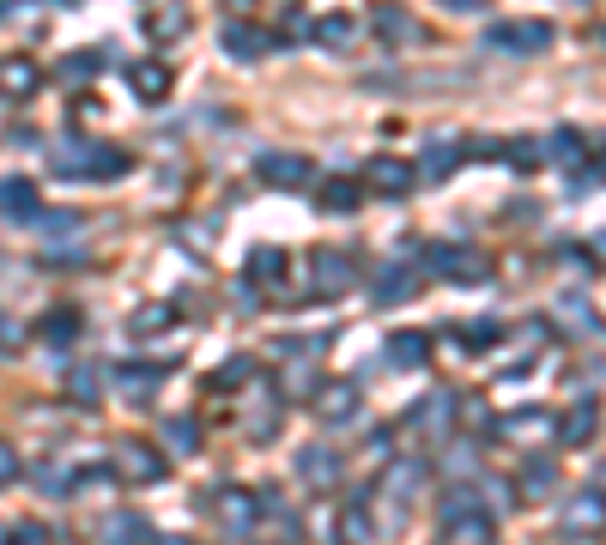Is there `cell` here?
Returning <instances> with one entry per match:
<instances>
[{
	"label": "cell",
	"mask_w": 606,
	"mask_h": 545,
	"mask_svg": "<svg viewBox=\"0 0 606 545\" xmlns=\"http://www.w3.org/2000/svg\"><path fill=\"white\" fill-rule=\"evenodd\" d=\"M497 334H504V327H497V322H473V327H467V340H473V345H467V352H479V345H491V340H497Z\"/></svg>",
	"instance_id": "ee69618b"
},
{
	"label": "cell",
	"mask_w": 606,
	"mask_h": 545,
	"mask_svg": "<svg viewBox=\"0 0 606 545\" xmlns=\"http://www.w3.org/2000/svg\"><path fill=\"white\" fill-rule=\"evenodd\" d=\"M412 291H419V273H412L406 261H394V267L376 273V303H383V309H388V303H406Z\"/></svg>",
	"instance_id": "e0dca14e"
},
{
	"label": "cell",
	"mask_w": 606,
	"mask_h": 545,
	"mask_svg": "<svg viewBox=\"0 0 606 545\" xmlns=\"http://www.w3.org/2000/svg\"><path fill=\"white\" fill-rule=\"evenodd\" d=\"M206 509L219 515V527H224V540H242L249 527H255V515H261V503L249 497V491H224V497H206Z\"/></svg>",
	"instance_id": "52a82bcc"
},
{
	"label": "cell",
	"mask_w": 606,
	"mask_h": 545,
	"mask_svg": "<svg viewBox=\"0 0 606 545\" xmlns=\"http://www.w3.org/2000/svg\"><path fill=\"white\" fill-rule=\"evenodd\" d=\"M298 479L309 484V491H334L340 484V448H327V443H309V448H298Z\"/></svg>",
	"instance_id": "8992f818"
},
{
	"label": "cell",
	"mask_w": 606,
	"mask_h": 545,
	"mask_svg": "<svg viewBox=\"0 0 606 545\" xmlns=\"http://www.w3.org/2000/svg\"><path fill=\"white\" fill-rule=\"evenodd\" d=\"M0 219H37V182L24 176L0 182Z\"/></svg>",
	"instance_id": "9a60e30c"
},
{
	"label": "cell",
	"mask_w": 606,
	"mask_h": 545,
	"mask_svg": "<svg viewBox=\"0 0 606 545\" xmlns=\"http://www.w3.org/2000/svg\"><path fill=\"white\" fill-rule=\"evenodd\" d=\"M170 322H176V309H170V303H146V309L128 315V334H134V340H152V334H164Z\"/></svg>",
	"instance_id": "83f0119b"
},
{
	"label": "cell",
	"mask_w": 606,
	"mask_h": 545,
	"mask_svg": "<svg viewBox=\"0 0 606 545\" xmlns=\"http://www.w3.org/2000/svg\"><path fill=\"white\" fill-rule=\"evenodd\" d=\"M158 382H164V363H121V370H116L121 400H134V406L152 400V394H158Z\"/></svg>",
	"instance_id": "30bf717a"
},
{
	"label": "cell",
	"mask_w": 606,
	"mask_h": 545,
	"mask_svg": "<svg viewBox=\"0 0 606 545\" xmlns=\"http://www.w3.org/2000/svg\"><path fill=\"white\" fill-rule=\"evenodd\" d=\"M0 91H6L13 103L37 98V91H43V67L31 55H6V61H0Z\"/></svg>",
	"instance_id": "9c48e42d"
},
{
	"label": "cell",
	"mask_w": 606,
	"mask_h": 545,
	"mask_svg": "<svg viewBox=\"0 0 606 545\" xmlns=\"http://www.w3.org/2000/svg\"><path fill=\"white\" fill-rule=\"evenodd\" d=\"M249 279H255V285H273V279H285V249H273V242H261V249H249Z\"/></svg>",
	"instance_id": "f1b7e54d"
},
{
	"label": "cell",
	"mask_w": 606,
	"mask_h": 545,
	"mask_svg": "<svg viewBox=\"0 0 606 545\" xmlns=\"http://www.w3.org/2000/svg\"><path fill=\"white\" fill-rule=\"evenodd\" d=\"M588 437H594V400H582L576 412L558 418V443H564V448H582Z\"/></svg>",
	"instance_id": "484cf974"
},
{
	"label": "cell",
	"mask_w": 606,
	"mask_h": 545,
	"mask_svg": "<svg viewBox=\"0 0 606 545\" xmlns=\"http://www.w3.org/2000/svg\"><path fill=\"white\" fill-rule=\"evenodd\" d=\"M437 6H443V13H485L491 0H437Z\"/></svg>",
	"instance_id": "7dc6e473"
},
{
	"label": "cell",
	"mask_w": 606,
	"mask_h": 545,
	"mask_svg": "<svg viewBox=\"0 0 606 545\" xmlns=\"http://www.w3.org/2000/svg\"><path fill=\"white\" fill-rule=\"evenodd\" d=\"M370 24H376V37H388V42H412V37H419V24L406 19V6H394V0H388V6H376V13H370Z\"/></svg>",
	"instance_id": "cb8c5ba5"
},
{
	"label": "cell",
	"mask_w": 606,
	"mask_h": 545,
	"mask_svg": "<svg viewBox=\"0 0 606 545\" xmlns=\"http://www.w3.org/2000/svg\"><path fill=\"white\" fill-rule=\"evenodd\" d=\"M255 170H261L273 188H303V182L316 176V164L303 158V152H261V158H255Z\"/></svg>",
	"instance_id": "ba28073f"
},
{
	"label": "cell",
	"mask_w": 606,
	"mask_h": 545,
	"mask_svg": "<svg viewBox=\"0 0 606 545\" xmlns=\"http://www.w3.org/2000/svg\"><path fill=\"white\" fill-rule=\"evenodd\" d=\"M116 473L128 484H158L164 473H170V461H164L152 443H140V437H121L116 443Z\"/></svg>",
	"instance_id": "277c9868"
},
{
	"label": "cell",
	"mask_w": 606,
	"mask_h": 545,
	"mask_svg": "<svg viewBox=\"0 0 606 545\" xmlns=\"http://www.w3.org/2000/svg\"><path fill=\"white\" fill-rule=\"evenodd\" d=\"M364 182H370L376 194H406V188H412V164H401V158H376L370 170H364Z\"/></svg>",
	"instance_id": "ac0fdd59"
},
{
	"label": "cell",
	"mask_w": 606,
	"mask_h": 545,
	"mask_svg": "<svg viewBox=\"0 0 606 545\" xmlns=\"http://www.w3.org/2000/svg\"><path fill=\"white\" fill-rule=\"evenodd\" d=\"M279 400H285V394H273V388H261V394H255L249 418H242V430H249L255 443H273V437H279Z\"/></svg>",
	"instance_id": "5bb4252c"
},
{
	"label": "cell",
	"mask_w": 606,
	"mask_h": 545,
	"mask_svg": "<svg viewBox=\"0 0 606 545\" xmlns=\"http://www.w3.org/2000/svg\"><path fill=\"white\" fill-rule=\"evenodd\" d=\"M231 6H249V0H231Z\"/></svg>",
	"instance_id": "c3c4849f"
},
{
	"label": "cell",
	"mask_w": 606,
	"mask_h": 545,
	"mask_svg": "<svg viewBox=\"0 0 606 545\" xmlns=\"http://www.w3.org/2000/svg\"><path fill=\"white\" fill-rule=\"evenodd\" d=\"M291 394H298V400L316 394V363H309V358H298L291 370H285V400H291Z\"/></svg>",
	"instance_id": "8d00e7d4"
},
{
	"label": "cell",
	"mask_w": 606,
	"mask_h": 545,
	"mask_svg": "<svg viewBox=\"0 0 606 545\" xmlns=\"http://www.w3.org/2000/svg\"><path fill=\"white\" fill-rule=\"evenodd\" d=\"M424 358H431V340H424V334H412V327L388 340V370H419Z\"/></svg>",
	"instance_id": "44dd1931"
},
{
	"label": "cell",
	"mask_w": 606,
	"mask_h": 545,
	"mask_svg": "<svg viewBox=\"0 0 606 545\" xmlns=\"http://www.w3.org/2000/svg\"><path fill=\"white\" fill-rule=\"evenodd\" d=\"M98 533H103V540H158V527L146 522V515H134V509H121V515H103Z\"/></svg>",
	"instance_id": "7402d4cb"
},
{
	"label": "cell",
	"mask_w": 606,
	"mask_h": 545,
	"mask_svg": "<svg viewBox=\"0 0 606 545\" xmlns=\"http://www.w3.org/2000/svg\"><path fill=\"white\" fill-rule=\"evenodd\" d=\"M37 340H43V345H55V352H67V345L80 340V309H55V315H43Z\"/></svg>",
	"instance_id": "603a6c76"
},
{
	"label": "cell",
	"mask_w": 606,
	"mask_h": 545,
	"mask_svg": "<svg viewBox=\"0 0 606 545\" xmlns=\"http://www.w3.org/2000/svg\"><path fill=\"white\" fill-rule=\"evenodd\" d=\"M219 42H224V55H231V61H261L267 49H273V37H261L255 24H237V19L219 31Z\"/></svg>",
	"instance_id": "4fadbf2b"
},
{
	"label": "cell",
	"mask_w": 606,
	"mask_h": 545,
	"mask_svg": "<svg viewBox=\"0 0 606 545\" xmlns=\"http://www.w3.org/2000/svg\"><path fill=\"white\" fill-rule=\"evenodd\" d=\"M424 273H437V279H485V249H467V242H431L424 249Z\"/></svg>",
	"instance_id": "3957f363"
},
{
	"label": "cell",
	"mask_w": 606,
	"mask_h": 545,
	"mask_svg": "<svg viewBox=\"0 0 606 545\" xmlns=\"http://www.w3.org/2000/svg\"><path fill=\"white\" fill-rule=\"evenodd\" d=\"M364 194H358V182H327L322 188V212H358Z\"/></svg>",
	"instance_id": "d6a6232c"
},
{
	"label": "cell",
	"mask_w": 606,
	"mask_h": 545,
	"mask_svg": "<svg viewBox=\"0 0 606 545\" xmlns=\"http://www.w3.org/2000/svg\"><path fill=\"white\" fill-rule=\"evenodd\" d=\"M309 297H346L352 279H358V261L340 255V249H316V261H309Z\"/></svg>",
	"instance_id": "5b68a950"
},
{
	"label": "cell",
	"mask_w": 606,
	"mask_h": 545,
	"mask_svg": "<svg viewBox=\"0 0 606 545\" xmlns=\"http://www.w3.org/2000/svg\"><path fill=\"white\" fill-rule=\"evenodd\" d=\"M443 533H449V540H467V545H473V540H491V533H497V522L485 515V497H479V503L461 509L455 522H443Z\"/></svg>",
	"instance_id": "d6986e66"
},
{
	"label": "cell",
	"mask_w": 606,
	"mask_h": 545,
	"mask_svg": "<svg viewBox=\"0 0 606 545\" xmlns=\"http://www.w3.org/2000/svg\"><path fill=\"white\" fill-rule=\"evenodd\" d=\"M334 527H340V540H376V522L364 515V503H346Z\"/></svg>",
	"instance_id": "836d02e7"
},
{
	"label": "cell",
	"mask_w": 606,
	"mask_h": 545,
	"mask_svg": "<svg viewBox=\"0 0 606 545\" xmlns=\"http://www.w3.org/2000/svg\"><path fill=\"white\" fill-rule=\"evenodd\" d=\"M552 484H558V461H552V455H527L522 461V491L527 497H545Z\"/></svg>",
	"instance_id": "4316f807"
},
{
	"label": "cell",
	"mask_w": 606,
	"mask_h": 545,
	"mask_svg": "<svg viewBox=\"0 0 606 545\" xmlns=\"http://www.w3.org/2000/svg\"><path fill=\"white\" fill-rule=\"evenodd\" d=\"M497 158H509V164H516V170H540V146H534V140H509L504 146V152H497Z\"/></svg>",
	"instance_id": "74e56055"
},
{
	"label": "cell",
	"mask_w": 606,
	"mask_h": 545,
	"mask_svg": "<svg viewBox=\"0 0 606 545\" xmlns=\"http://www.w3.org/2000/svg\"><path fill=\"white\" fill-rule=\"evenodd\" d=\"M303 31H309V19H303V13H291V6H285V24H279V37L291 42V37H303Z\"/></svg>",
	"instance_id": "bcb514c9"
},
{
	"label": "cell",
	"mask_w": 606,
	"mask_h": 545,
	"mask_svg": "<svg viewBox=\"0 0 606 545\" xmlns=\"http://www.w3.org/2000/svg\"><path fill=\"white\" fill-rule=\"evenodd\" d=\"M98 388H103V376L91 370V363H80V370L67 376V394H73L80 406H98Z\"/></svg>",
	"instance_id": "d590c367"
},
{
	"label": "cell",
	"mask_w": 606,
	"mask_h": 545,
	"mask_svg": "<svg viewBox=\"0 0 606 545\" xmlns=\"http://www.w3.org/2000/svg\"><path fill=\"white\" fill-rule=\"evenodd\" d=\"M473 503H479V497H473L467 484H455L449 497H437V522H455V515H461V509H473Z\"/></svg>",
	"instance_id": "f35d334b"
},
{
	"label": "cell",
	"mask_w": 606,
	"mask_h": 545,
	"mask_svg": "<svg viewBox=\"0 0 606 545\" xmlns=\"http://www.w3.org/2000/svg\"><path fill=\"white\" fill-rule=\"evenodd\" d=\"M455 164H461V140H455V134H443V140L424 146V158H419V170H412V176H424V182H449V176H455Z\"/></svg>",
	"instance_id": "8fae6325"
},
{
	"label": "cell",
	"mask_w": 606,
	"mask_h": 545,
	"mask_svg": "<svg viewBox=\"0 0 606 545\" xmlns=\"http://www.w3.org/2000/svg\"><path fill=\"white\" fill-rule=\"evenodd\" d=\"M6 479H19V448L13 443H0V484Z\"/></svg>",
	"instance_id": "f6af8a7d"
},
{
	"label": "cell",
	"mask_w": 606,
	"mask_h": 545,
	"mask_svg": "<svg viewBox=\"0 0 606 545\" xmlns=\"http://www.w3.org/2000/svg\"><path fill=\"white\" fill-rule=\"evenodd\" d=\"M128 80H134V91H140L146 103H164V98H170V67H164V61H140Z\"/></svg>",
	"instance_id": "d4e9b609"
},
{
	"label": "cell",
	"mask_w": 606,
	"mask_h": 545,
	"mask_svg": "<svg viewBox=\"0 0 606 545\" xmlns=\"http://www.w3.org/2000/svg\"><path fill=\"white\" fill-rule=\"evenodd\" d=\"M309 400H316V418L322 424H352L358 418V394H352V388H316Z\"/></svg>",
	"instance_id": "2e32d148"
},
{
	"label": "cell",
	"mask_w": 606,
	"mask_h": 545,
	"mask_svg": "<svg viewBox=\"0 0 606 545\" xmlns=\"http://www.w3.org/2000/svg\"><path fill=\"white\" fill-rule=\"evenodd\" d=\"M164 443L176 448V455H194V448H201V424L194 418H164Z\"/></svg>",
	"instance_id": "1f68e13d"
},
{
	"label": "cell",
	"mask_w": 606,
	"mask_h": 545,
	"mask_svg": "<svg viewBox=\"0 0 606 545\" xmlns=\"http://www.w3.org/2000/svg\"><path fill=\"white\" fill-rule=\"evenodd\" d=\"M419 479H424V466L406 461V466H394V473H388V491H394V497H412V484H419Z\"/></svg>",
	"instance_id": "b9f144b4"
},
{
	"label": "cell",
	"mask_w": 606,
	"mask_h": 545,
	"mask_svg": "<svg viewBox=\"0 0 606 545\" xmlns=\"http://www.w3.org/2000/svg\"><path fill=\"white\" fill-rule=\"evenodd\" d=\"M128 164L134 158L121 146H91V140H61L49 152V170L61 182H116V176H128Z\"/></svg>",
	"instance_id": "6da1fadb"
},
{
	"label": "cell",
	"mask_w": 606,
	"mask_h": 545,
	"mask_svg": "<svg viewBox=\"0 0 606 545\" xmlns=\"http://www.w3.org/2000/svg\"><path fill=\"white\" fill-rule=\"evenodd\" d=\"M485 49H491V55H540V49H552V24L545 19L485 24Z\"/></svg>",
	"instance_id": "7a4b0ae2"
},
{
	"label": "cell",
	"mask_w": 606,
	"mask_h": 545,
	"mask_svg": "<svg viewBox=\"0 0 606 545\" xmlns=\"http://www.w3.org/2000/svg\"><path fill=\"white\" fill-rule=\"evenodd\" d=\"M455 412H461V394L437 388L431 400H419L412 412H406V424H419V430H449V424H455Z\"/></svg>",
	"instance_id": "7c38bea8"
},
{
	"label": "cell",
	"mask_w": 606,
	"mask_h": 545,
	"mask_svg": "<svg viewBox=\"0 0 606 545\" xmlns=\"http://www.w3.org/2000/svg\"><path fill=\"white\" fill-rule=\"evenodd\" d=\"M55 73H61V80H91V73H103V55H98V49H73Z\"/></svg>",
	"instance_id": "e575fe53"
},
{
	"label": "cell",
	"mask_w": 606,
	"mask_h": 545,
	"mask_svg": "<svg viewBox=\"0 0 606 545\" xmlns=\"http://www.w3.org/2000/svg\"><path fill=\"white\" fill-rule=\"evenodd\" d=\"M582 152H588V140H582V127H552V140L540 146V158H552V164H582Z\"/></svg>",
	"instance_id": "ffe728a7"
},
{
	"label": "cell",
	"mask_w": 606,
	"mask_h": 545,
	"mask_svg": "<svg viewBox=\"0 0 606 545\" xmlns=\"http://www.w3.org/2000/svg\"><path fill=\"white\" fill-rule=\"evenodd\" d=\"M249 376H255V358H231V363H224V370H219V376H213V388H219V394H224V388L249 382Z\"/></svg>",
	"instance_id": "ab89813d"
},
{
	"label": "cell",
	"mask_w": 606,
	"mask_h": 545,
	"mask_svg": "<svg viewBox=\"0 0 606 545\" xmlns=\"http://www.w3.org/2000/svg\"><path fill=\"white\" fill-rule=\"evenodd\" d=\"M182 24H188V13H182V6H164V13H152V24H146V31H152V37H176Z\"/></svg>",
	"instance_id": "60d3db41"
},
{
	"label": "cell",
	"mask_w": 606,
	"mask_h": 545,
	"mask_svg": "<svg viewBox=\"0 0 606 545\" xmlns=\"http://www.w3.org/2000/svg\"><path fill=\"white\" fill-rule=\"evenodd\" d=\"M352 37H358V24L346 19V13H327V19L316 24V42H322V49H346Z\"/></svg>",
	"instance_id": "4dcf8cb0"
},
{
	"label": "cell",
	"mask_w": 606,
	"mask_h": 545,
	"mask_svg": "<svg viewBox=\"0 0 606 545\" xmlns=\"http://www.w3.org/2000/svg\"><path fill=\"white\" fill-rule=\"evenodd\" d=\"M37 484H43V497H67V473H61V466H49V461L37 466Z\"/></svg>",
	"instance_id": "7bdbcfd3"
},
{
	"label": "cell",
	"mask_w": 606,
	"mask_h": 545,
	"mask_svg": "<svg viewBox=\"0 0 606 545\" xmlns=\"http://www.w3.org/2000/svg\"><path fill=\"white\" fill-rule=\"evenodd\" d=\"M504 437H527V430H552V412H540V406H516L504 424H497Z\"/></svg>",
	"instance_id": "f546056e"
}]
</instances>
